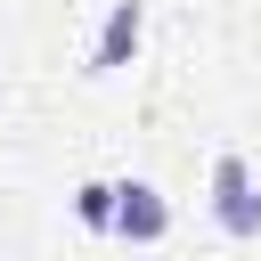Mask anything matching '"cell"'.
I'll return each mask as SVG.
<instances>
[{
  "mask_svg": "<svg viewBox=\"0 0 261 261\" xmlns=\"http://www.w3.org/2000/svg\"><path fill=\"white\" fill-rule=\"evenodd\" d=\"M114 204H122V179H82L73 188V220L98 228V237H114Z\"/></svg>",
  "mask_w": 261,
  "mask_h": 261,
  "instance_id": "4",
  "label": "cell"
},
{
  "mask_svg": "<svg viewBox=\"0 0 261 261\" xmlns=\"http://www.w3.org/2000/svg\"><path fill=\"white\" fill-rule=\"evenodd\" d=\"M139 41H147V0H114L106 8V24H98V41H90V82H106V73H122L130 57H139Z\"/></svg>",
  "mask_w": 261,
  "mask_h": 261,
  "instance_id": "2",
  "label": "cell"
},
{
  "mask_svg": "<svg viewBox=\"0 0 261 261\" xmlns=\"http://www.w3.org/2000/svg\"><path fill=\"white\" fill-rule=\"evenodd\" d=\"M114 237H122V245H163V237H171V204H163V188H147V179H122Z\"/></svg>",
  "mask_w": 261,
  "mask_h": 261,
  "instance_id": "3",
  "label": "cell"
},
{
  "mask_svg": "<svg viewBox=\"0 0 261 261\" xmlns=\"http://www.w3.org/2000/svg\"><path fill=\"white\" fill-rule=\"evenodd\" d=\"M212 220L228 237H261V179H253V163L237 147L212 155Z\"/></svg>",
  "mask_w": 261,
  "mask_h": 261,
  "instance_id": "1",
  "label": "cell"
}]
</instances>
